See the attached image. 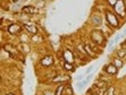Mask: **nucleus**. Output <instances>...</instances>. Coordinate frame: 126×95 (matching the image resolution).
I'll list each match as a JSON object with an SVG mask.
<instances>
[{"label":"nucleus","mask_w":126,"mask_h":95,"mask_svg":"<svg viewBox=\"0 0 126 95\" xmlns=\"http://www.w3.org/2000/svg\"><path fill=\"white\" fill-rule=\"evenodd\" d=\"M118 71H119V69H118V68H116V67H115L111 62L106 63L105 66H103V68H102V72H103V74L110 76V77L116 76L118 74Z\"/></svg>","instance_id":"423d86ee"},{"label":"nucleus","mask_w":126,"mask_h":95,"mask_svg":"<svg viewBox=\"0 0 126 95\" xmlns=\"http://www.w3.org/2000/svg\"><path fill=\"white\" fill-rule=\"evenodd\" d=\"M89 43H90V45H91V48L92 49H93V51L95 52V53H97L98 55L99 54H101V53H102V50L100 49L99 48V45H97V44L95 43H93V42H89Z\"/></svg>","instance_id":"6ab92c4d"},{"label":"nucleus","mask_w":126,"mask_h":95,"mask_svg":"<svg viewBox=\"0 0 126 95\" xmlns=\"http://www.w3.org/2000/svg\"><path fill=\"white\" fill-rule=\"evenodd\" d=\"M41 65L43 67H50V66H52L53 65V62H55V59H53V57L52 55H50V54H47V55H44L43 58L41 59Z\"/></svg>","instance_id":"9d476101"},{"label":"nucleus","mask_w":126,"mask_h":95,"mask_svg":"<svg viewBox=\"0 0 126 95\" xmlns=\"http://www.w3.org/2000/svg\"><path fill=\"white\" fill-rule=\"evenodd\" d=\"M93 68H94V66H90V67L88 68V69H86V71H85L84 75L86 76V75H89V74H91V71L93 70Z\"/></svg>","instance_id":"393cba45"},{"label":"nucleus","mask_w":126,"mask_h":95,"mask_svg":"<svg viewBox=\"0 0 126 95\" xmlns=\"http://www.w3.org/2000/svg\"><path fill=\"white\" fill-rule=\"evenodd\" d=\"M92 78H93V74H89V75H86V77H85V79H86V81H89V83H90V81H91Z\"/></svg>","instance_id":"a878e982"},{"label":"nucleus","mask_w":126,"mask_h":95,"mask_svg":"<svg viewBox=\"0 0 126 95\" xmlns=\"http://www.w3.org/2000/svg\"><path fill=\"white\" fill-rule=\"evenodd\" d=\"M88 84H89V81H86V79H85V78H84L83 81H77V84H76V87L79 89V91H81V89H83V88H84V87L86 86Z\"/></svg>","instance_id":"aec40b11"},{"label":"nucleus","mask_w":126,"mask_h":95,"mask_svg":"<svg viewBox=\"0 0 126 95\" xmlns=\"http://www.w3.org/2000/svg\"><path fill=\"white\" fill-rule=\"evenodd\" d=\"M23 28L25 29L27 33H30V34H32V35L39 34L38 33V27H36V25L33 24V23H29V22L23 23Z\"/></svg>","instance_id":"6e6552de"},{"label":"nucleus","mask_w":126,"mask_h":95,"mask_svg":"<svg viewBox=\"0 0 126 95\" xmlns=\"http://www.w3.org/2000/svg\"><path fill=\"white\" fill-rule=\"evenodd\" d=\"M62 65H63V69H64L65 71H67V72H74L75 69H76V67L74 66V63L67 62V61H64Z\"/></svg>","instance_id":"f8f14e48"},{"label":"nucleus","mask_w":126,"mask_h":95,"mask_svg":"<svg viewBox=\"0 0 126 95\" xmlns=\"http://www.w3.org/2000/svg\"><path fill=\"white\" fill-rule=\"evenodd\" d=\"M118 95H125V94H122V93H120V94H118Z\"/></svg>","instance_id":"2f4dec72"},{"label":"nucleus","mask_w":126,"mask_h":95,"mask_svg":"<svg viewBox=\"0 0 126 95\" xmlns=\"http://www.w3.org/2000/svg\"><path fill=\"white\" fill-rule=\"evenodd\" d=\"M2 50H5L6 52H8L9 55H10L12 58H17L18 54H19V49L16 48V46L12 43L2 44Z\"/></svg>","instance_id":"39448f33"},{"label":"nucleus","mask_w":126,"mask_h":95,"mask_svg":"<svg viewBox=\"0 0 126 95\" xmlns=\"http://www.w3.org/2000/svg\"><path fill=\"white\" fill-rule=\"evenodd\" d=\"M90 40H91V42L95 43L99 46H102V48H105V46L107 45V39H106L105 34H103L100 29H93V31L91 32Z\"/></svg>","instance_id":"f03ea898"},{"label":"nucleus","mask_w":126,"mask_h":95,"mask_svg":"<svg viewBox=\"0 0 126 95\" xmlns=\"http://www.w3.org/2000/svg\"><path fill=\"white\" fill-rule=\"evenodd\" d=\"M93 85H94L95 87H97V88H102V87H107V86H109L110 84L107 83V81H102V79H99V78H98L97 81H95L93 83Z\"/></svg>","instance_id":"dca6fc26"},{"label":"nucleus","mask_w":126,"mask_h":95,"mask_svg":"<svg viewBox=\"0 0 126 95\" xmlns=\"http://www.w3.org/2000/svg\"><path fill=\"white\" fill-rule=\"evenodd\" d=\"M114 12L118 15L120 19H123L126 15V6H125V0H119L114 7Z\"/></svg>","instance_id":"20e7f679"},{"label":"nucleus","mask_w":126,"mask_h":95,"mask_svg":"<svg viewBox=\"0 0 126 95\" xmlns=\"http://www.w3.org/2000/svg\"><path fill=\"white\" fill-rule=\"evenodd\" d=\"M124 42H125V43H126V38H125V39H124Z\"/></svg>","instance_id":"7c9ffc66"},{"label":"nucleus","mask_w":126,"mask_h":95,"mask_svg":"<svg viewBox=\"0 0 126 95\" xmlns=\"http://www.w3.org/2000/svg\"><path fill=\"white\" fill-rule=\"evenodd\" d=\"M105 15H106V22L108 27H110L111 29H117L122 26V22L120 18L118 17V15L111 10V9H106L105 10Z\"/></svg>","instance_id":"f257e3e1"},{"label":"nucleus","mask_w":126,"mask_h":95,"mask_svg":"<svg viewBox=\"0 0 126 95\" xmlns=\"http://www.w3.org/2000/svg\"><path fill=\"white\" fill-rule=\"evenodd\" d=\"M88 95H97L95 93H91V94H88Z\"/></svg>","instance_id":"c756f323"},{"label":"nucleus","mask_w":126,"mask_h":95,"mask_svg":"<svg viewBox=\"0 0 126 95\" xmlns=\"http://www.w3.org/2000/svg\"><path fill=\"white\" fill-rule=\"evenodd\" d=\"M19 51H22L24 53V54H27V53H30L31 52V46L29 45V44L26 43V42H21L19 43Z\"/></svg>","instance_id":"4468645a"},{"label":"nucleus","mask_w":126,"mask_h":95,"mask_svg":"<svg viewBox=\"0 0 126 95\" xmlns=\"http://www.w3.org/2000/svg\"><path fill=\"white\" fill-rule=\"evenodd\" d=\"M21 12L26 15H35V14H39V13H40V9H38L35 6H33V5H26V6L22 7Z\"/></svg>","instance_id":"0eeeda50"},{"label":"nucleus","mask_w":126,"mask_h":95,"mask_svg":"<svg viewBox=\"0 0 126 95\" xmlns=\"http://www.w3.org/2000/svg\"><path fill=\"white\" fill-rule=\"evenodd\" d=\"M83 44H84L85 53H86L88 58H90V59H94V58L98 57V54L93 51V49L91 48V45H90V43H89V42H85V43H83Z\"/></svg>","instance_id":"1a4fd4ad"},{"label":"nucleus","mask_w":126,"mask_h":95,"mask_svg":"<svg viewBox=\"0 0 126 95\" xmlns=\"http://www.w3.org/2000/svg\"><path fill=\"white\" fill-rule=\"evenodd\" d=\"M46 5H47L46 0H35V3H34V6L36 7L38 9L44 8V7H46Z\"/></svg>","instance_id":"a211bd4d"},{"label":"nucleus","mask_w":126,"mask_h":95,"mask_svg":"<svg viewBox=\"0 0 126 95\" xmlns=\"http://www.w3.org/2000/svg\"><path fill=\"white\" fill-rule=\"evenodd\" d=\"M64 95H74L73 87L70 86L69 84H66V87H65V92H64Z\"/></svg>","instance_id":"4be33fe9"},{"label":"nucleus","mask_w":126,"mask_h":95,"mask_svg":"<svg viewBox=\"0 0 126 95\" xmlns=\"http://www.w3.org/2000/svg\"><path fill=\"white\" fill-rule=\"evenodd\" d=\"M65 87H66V84H59L58 86L55 88V94L56 95H64Z\"/></svg>","instance_id":"f3484780"},{"label":"nucleus","mask_w":126,"mask_h":95,"mask_svg":"<svg viewBox=\"0 0 126 95\" xmlns=\"http://www.w3.org/2000/svg\"><path fill=\"white\" fill-rule=\"evenodd\" d=\"M5 95H17V94H15V93H13V92H8V93H6Z\"/></svg>","instance_id":"cd10ccee"},{"label":"nucleus","mask_w":126,"mask_h":95,"mask_svg":"<svg viewBox=\"0 0 126 95\" xmlns=\"http://www.w3.org/2000/svg\"><path fill=\"white\" fill-rule=\"evenodd\" d=\"M110 62H111L116 68H118V69H122L124 67V65H125V61H124L123 59H120V58L116 57V55H115L114 58H111V61H110Z\"/></svg>","instance_id":"9b49d317"},{"label":"nucleus","mask_w":126,"mask_h":95,"mask_svg":"<svg viewBox=\"0 0 126 95\" xmlns=\"http://www.w3.org/2000/svg\"><path fill=\"white\" fill-rule=\"evenodd\" d=\"M115 55L118 58H120V59H123L124 61L126 60V49H124V48H118V49L115 50Z\"/></svg>","instance_id":"ddd939ff"},{"label":"nucleus","mask_w":126,"mask_h":95,"mask_svg":"<svg viewBox=\"0 0 126 95\" xmlns=\"http://www.w3.org/2000/svg\"><path fill=\"white\" fill-rule=\"evenodd\" d=\"M23 29H24L23 25H21V24H18V23H12L7 26L6 31L10 35H21L23 33Z\"/></svg>","instance_id":"7ed1b4c3"},{"label":"nucleus","mask_w":126,"mask_h":95,"mask_svg":"<svg viewBox=\"0 0 126 95\" xmlns=\"http://www.w3.org/2000/svg\"><path fill=\"white\" fill-rule=\"evenodd\" d=\"M84 76H85V75H79V76H77L76 79H77V81H83V78H84Z\"/></svg>","instance_id":"bb28decb"},{"label":"nucleus","mask_w":126,"mask_h":95,"mask_svg":"<svg viewBox=\"0 0 126 95\" xmlns=\"http://www.w3.org/2000/svg\"><path fill=\"white\" fill-rule=\"evenodd\" d=\"M91 23L93 24L94 26H100L101 23H102V18L100 15H93L91 17Z\"/></svg>","instance_id":"2eb2a0df"},{"label":"nucleus","mask_w":126,"mask_h":95,"mask_svg":"<svg viewBox=\"0 0 126 95\" xmlns=\"http://www.w3.org/2000/svg\"><path fill=\"white\" fill-rule=\"evenodd\" d=\"M122 34H123L124 36H125V38H126V28H125V29H124V31H123V33H122Z\"/></svg>","instance_id":"c85d7f7f"},{"label":"nucleus","mask_w":126,"mask_h":95,"mask_svg":"<svg viewBox=\"0 0 126 95\" xmlns=\"http://www.w3.org/2000/svg\"><path fill=\"white\" fill-rule=\"evenodd\" d=\"M43 95H56L55 94V91H50V89H46L43 92Z\"/></svg>","instance_id":"b1692460"},{"label":"nucleus","mask_w":126,"mask_h":95,"mask_svg":"<svg viewBox=\"0 0 126 95\" xmlns=\"http://www.w3.org/2000/svg\"><path fill=\"white\" fill-rule=\"evenodd\" d=\"M106 95H117V93H116V87L110 84V85L108 86V89H107Z\"/></svg>","instance_id":"412c9836"},{"label":"nucleus","mask_w":126,"mask_h":95,"mask_svg":"<svg viewBox=\"0 0 126 95\" xmlns=\"http://www.w3.org/2000/svg\"><path fill=\"white\" fill-rule=\"evenodd\" d=\"M118 1H119V0H107V3H108L110 7H114L115 5L118 2Z\"/></svg>","instance_id":"5701e85b"}]
</instances>
